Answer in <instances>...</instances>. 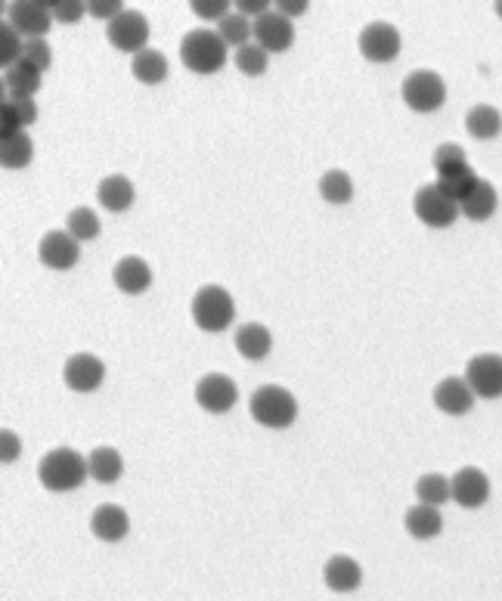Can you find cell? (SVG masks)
<instances>
[{
  "instance_id": "obj_1",
  "label": "cell",
  "mask_w": 502,
  "mask_h": 601,
  "mask_svg": "<svg viewBox=\"0 0 502 601\" xmlns=\"http://www.w3.org/2000/svg\"><path fill=\"white\" fill-rule=\"evenodd\" d=\"M230 47L211 28H193L180 41V62L196 75H214L227 66Z\"/></svg>"
},
{
  "instance_id": "obj_2",
  "label": "cell",
  "mask_w": 502,
  "mask_h": 601,
  "mask_svg": "<svg viewBox=\"0 0 502 601\" xmlns=\"http://www.w3.org/2000/svg\"><path fill=\"white\" fill-rule=\"evenodd\" d=\"M87 459L72 450V447H56L50 450L41 465H38V481L50 490V493H72L87 481Z\"/></svg>"
},
{
  "instance_id": "obj_3",
  "label": "cell",
  "mask_w": 502,
  "mask_h": 601,
  "mask_svg": "<svg viewBox=\"0 0 502 601\" xmlns=\"http://www.w3.org/2000/svg\"><path fill=\"white\" fill-rule=\"evenodd\" d=\"M248 409H251V419L264 428H273V431L289 428L298 419V400L292 397V391L279 388V385L258 388L248 400Z\"/></svg>"
},
{
  "instance_id": "obj_4",
  "label": "cell",
  "mask_w": 502,
  "mask_h": 601,
  "mask_svg": "<svg viewBox=\"0 0 502 601\" xmlns=\"http://www.w3.org/2000/svg\"><path fill=\"white\" fill-rule=\"evenodd\" d=\"M236 304L233 295L221 286H205L193 298V323L202 332H224L233 326Z\"/></svg>"
},
{
  "instance_id": "obj_5",
  "label": "cell",
  "mask_w": 502,
  "mask_h": 601,
  "mask_svg": "<svg viewBox=\"0 0 502 601\" xmlns=\"http://www.w3.org/2000/svg\"><path fill=\"white\" fill-rule=\"evenodd\" d=\"M400 97L403 103L410 106L413 112H437L447 100V84L444 78L431 72V69H419L413 75L403 78V87H400Z\"/></svg>"
},
{
  "instance_id": "obj_6",
  "label": "cell",
  "mask_w": 502,
  "mask_h": 601,
  "mask_svg": "<svg viewBox=\"0 0 502 601\" xmlns=\"http://www.w3.org/2000/svg\"><path fill=\"white\" fill-rule=\"evenodd\" d=\"M413 211H416V217L422 220V224L431 227V230H447V227L456 224V217H459V205L447 193H441L437 183L419 189L416 199H413Z\"/></svg>"
},
{
  "instance_id": "obj_7",
  "label": "cell",
  "mask_w": 502,
  "mask_h": 601,
  "mask_svg": "<svg viewBox=\"0 0 502 601\" xmlns=\"http://www.w3.org/2000/svg\"><path fill=\"white\" fill-rule=\"evenodd\" d=\"M239 400V388L230 375L224 372H208L199 378L196 385V403L205 409V413H214V416H224L230 413V409L236 406Z\"/></svg>"
},
{
  "instance_id": "obj_8",
  "label": "cell",
  "mask_w": 502,
  "mask_h": 601,
  "mask_svg": "<svg viewBox=\"0 0 502 601\" xmlns=\"http://www.w3.org/2000/svg\"><path fill=\"white\" fill-rule=\"evenodd\" d=\"M106 38H109V44H112L115 50H121V53H134V56H137V53L146 50V41H149V22H146V16L137 13V10H124L118 19L109 22Z\"/></svg>"
},
{
  "instance_id": "obj_9",
  "label": "cell",
  "mask_w": 502,
  "mask_h": 601,
  "mask_svg": "<svg viewBox=\"0 0 502 601\" xmlns=\"http://www.w3.org/2000/svg\"><path fill=\"white\" fill-rule=\"evenodd\" d=\"M465 382L472 385L475 397L496 400L502 397V357L499 354H478L465 366Z\"/></svg>"
},
{
  "instance_id": "obj_10",
  "label": "cell",
  "mask_w": 502,
  "mask_h": 601,
  "mask_svg": "<svg viewBox=\"0 0 502 601\" xmlns=\"http://www.w3.org/2000/svg\"><path fill=\"white\" fill-rule=\"evenodd\" d=\"M360 53L369 62H394L400 56V31L391 22H369L360 31Z\"/></svg>"
},
{
  "instance_id": "obj_11",
  "label": "cell",
  "mask_w": 502,
  "mask_h": 601,
  "mask_svg": "<svg viewBox=\"0 0 502 601\" xmlns=\"http://www.w3.org/2000/svg\"><path fill=\"white\" fill-rule=\"evenodd\" d=\"M38 258L50 270H72L81 258V242L72 233L50 230L38 245Z\"/></svg>"
},
{
  "instance_id": "obj_12",
  "label": "cell",
  "mask_w": 502,
  "mask_h": 601,
  "mask_svg": "<svg viewBox=\"0 0 502 601\" xmlns=\"http://www.w3.org/2000/svg\"><path fill=\"white\" fill-rule=\"evenodd\" d=\"M50 22H53V13L47 4H41V0H16L10 7V25L28 41L44 38L50 31Z\"/></svg>"
},
{
  "instance_id": "obj_13",
  "label": "cell",
  "mask_w": 502,
  "mask_h": 601,
  "mask_svg": "<svg viewBox=\"0 0 502 601\" xmlns=\"http://www.w3.org/2000/svg\"><path fill=\"white\" fill-rule=\"evenodd\" d=\"M62 378H66V385L72 391L90 394L106 382V363L93 354H75V357H69L66 369H62Z\"/></svg>"
},
{
  "instance_id": "obj_14",
  "label": "cell",
  "mask_w": 502,
  "mask_h": 601,
  "mask_svg": "<svg viewBox=\"0 0 502 601\" xmlns=\"http://www.w3.org/2000/svg\"><path fill=\"white\" fill-rule=\"evenodd\" d=\"M450 481H453V499L462 505V509H481V505L490 499V478L475 465L459 468Z\"/></svg>"
},
{
  "instance_id": "obj_15",
  "label": "cell",
  "mask_w": 502,
  "mask_h": 601,
  "mask_svg": "<svg viewBox=\"0 0 502 601\" xmlns=\"http://www.w3.org/2000/svg\"><path fill=\"white\" fill-rule=\"evenodd\" d=\"M434 406L447 416H465L475 406V391L465 382V375H450L434 388Z\"/></svg>"
},
{
  "instance_id": "obj_16",
  "label": "cell",
  "mask_w": 502,
  "mask_h": 601,
  "mask_svg": "<svg viewBox=\"0 0 502 601\" xmlns=\"http://www.w3.org/2000/svg\"><path fill=\"white\" fill-rule=\"evenodd\" d=\"M255 44H261L267 53H286L295 44L292 19H286L282 13H267L255 19Z\"/></svg>"
},
{
  "instance_id": "obj_17",
  "label": "cell",
  "mask_w": 502,
  "mask_h": 601,
  "mask_svg": "<svg viewBox=\"0 0 502 601\" xmlns=\"http://www.w3.org/2000/svg\"><path fill=\"white\" fill-rule=\"evenodd\" d=\"M90 530L103 543H121L124 536L131 533V515L124 512L121 505H112V502L97 505L90 515Z\"/></svg>"
},
{
  "instance_id": "obj_18",
  "label": "cell",
  "mask_w": 502,
  "mask_h": 601,
  "mask_svg": "<svg viewBox=\"0 0 502 601\" xmlns=\"http://www.w3.org/2000/svg\"><path fill=\"white\" fill-rule=\"evenodd\" d=\"M112 279L115 286L124 292V295H143L149 286H152V270L143 258H121L112 270Z\"/></svg>"
},
{
  "instance_id": "obj_19",
  "label": "cell",
  "mask_w": 502,
  "mask_h": 601,
  "mask_svg": "<svg viewBox=\"0 0 502 601\" xmlns=\"http://www.w3.org/2000/svg\"><path fill=\"white\" fill-rule=\"evenodd\" d=\"M323 580L332 592H354L363 583V571L351 555H332L323 567Z\"/></svg>"
},
{
  "instance_id": "obj_20",
  "label": "cell",
  "mask_w": 502,
  "mask_h": 601,
  "mask_svg": "<svg viewBox=\"0 0 502 601\" xmlns=\"http://www.w3.org/2000/svg\"><path fill=\"white\" fill-rule=\"evenodd\" d=\"M499 208V196H496V186L490 180H478L475 189L468 193L462 202H459V214H465L468 220H475V224H481V220H490Z\"/></svg>"
},
{
  "instance_id": "obj_21",
  "label": "cell",
  "mask_w": 502,
  "mask_h": 601,
  "mask_svg": "<svg viewBox=\"0 0 502 601\" xmlns=\"http://www.w3.org/2000/svg\"><path fill=\"white\" fill-rule=\"evenodd\" d=\"M41 75L44 72H38L35 66H28V62H16L13 69L4 72L7 100H31L41 90Z\"/></svg>"
},
{
  "instance_id": "obj_22",
  "label": "cell",
  "mask_w": 502,
  "mask_h": 601,
  "mask_svg": "<svg viewBox=\"0 0 502 601\" xmlns=\"http://www.w3.org/2000/svg\"><path fill=\"white\" fill-rule=\"evenodd\" d=\"M403 527H406V533L413 536V540H434V536H441V530H444V518H441V512L434 509V505H422L419 502L403 515Z\"/></svg>"
},
{
  "instance_id": "obj_23",
  "label": "cell",
  "mask_w": 502,
  "mask_h": 601,
  "mask_svg": "<svg viewBox=\"0 0 502 601\" xmlns=\"http://www.w3.org/2000/svg\"><path fill=\"white\" fill-rule=\"evenodd\" d=\"M97 199L106 211H128L134 205V183L124 174H109L97 186Z\"/></svg>"
},
{
  "instance_id": "obj_24",
  "label": "cell",
  "mask_w": 502,
  "mask_h": 601,
  "mask_svg": "<svg viewBox=\"0 0 502 601\" xmlns=\"http://www.w3.org/2000/svg\"><path fill=\"white\" fill-rule=\"evenodd\" d=\"M273 347V335L267 326L261 323H245L236 329V351L245 357V360H264Z\"/></svg>"
},
{
  "instance_id": "obj_25",
  "label": "cell",
  "mask_w": 502,
  "mask_h": 601,
  "mask_svg": "<svg viewBox=\"0 0 502 601\" xmlns=\"http://www.w3.org/2000/svg\"><path fill=\"white\" fill-rule=\"evenodd\" d=\"M87 471H90V478L97 481V484H115V481L121 478V471H124L121 453H118L115 447H97V450H90V456H87Z\"/></svg>"
},
{
  "instance_id": "obj_26",
  "label": "cell",
  "mask_w": 502,
  "mask_h": 601,
  "mask_svg": "<svg viewBox=\"0 0 502 601\" xmlns=\"http://www.w3.org/2000/svg\"><path fill=\"white\" fill-rule=\"evenodd\" d=\"M465 131L472 134L475 140H493V137H499V131H502L499 109H493L487 103L475 106L472 112L465 115Z\"/></svg>"
},
{
  "instance_id": "obj_27",
  "label": "cell",
  "mask_w": 502,
  "mask_h": 601,
  "mask_svg": "<svg viewBox=\"0 0 502 601\" xmlns=\"http://www.w3.org/2000/svg\"><path fill=\"white\" fill-rule=\"evenodd\" d=\"M131 72H134V78L143 81V84H162V81L168 78V59H165L162 50H149V47H146L143 53L134 56Z\"/></svg>"
},
{
  "instance_id": "obj_28",
  "label": "cell",
  "mask_w": 502,
  "mask_h": 601,
  "mask_svg": "<svg viewBox=\"0 0 502 601\" xmlns=\"http://www.w3.org/2000/svg\"><path fill=\"white\" fill-rule=\"evenodd\" d=\"M320 196L329 202V205H348L354 199V180L348 171L341 168H332L320 177Z\"/></svg>"
},
{
  "instance_id": "obj_29",
  "label": "cell",
  "mask_w": 502,
  "mask_h": 601,
  "mask_svg": "<svg viewBox=\"0 0 502 601\" xmlns=\"http://www.w3.org/2000/svg\"><path fill=\"white\" fill-rule=\"evenodd\" d=\"M416 496H419L422 505H434V509H437V505H444V502L453 499V481L444 478V474H437V471L422 474V478L416 481Z\"/></svg>"
},
{
  "instance_id": "obj_30",
  "label": "cell",
  "mask_w": 502,
  "mask_h": 601,
  "mask_svg": "<svg viewBox=\"0 0 502 601\" xmlns=\"http://www.w3.org/2000/svg\"><path fill=\"white\" fill-rule=\"evenodd\" d=\"M31 155H35V146H31L28 134H19L13 140H0V165L10 168V171L28 168L31 165Z\"/></svg>"
},
{
  "instance_id": "obj_31",
  "label": "cell",
  "mask_w": 502,
  "mask_h": 601,
  "mask_svg": "<svg viewBox=\"0 0 502 601\" xmlns=\"http://www.w3.org/2000/svg\"><path fill=\"white\" fill-rule=\"evenodd\" d=\"M217 35L224 38V44L227 47H245V44H251L255 41V25H251L245 16H239V13H230L227 19H221L217 22Z\"/></svg>"
},
{
  "instance_id": "obj_32",
  "label": "cell",
  "mask_w": 502,
  "mask_h": 601,
  "mask_svg": "<svg viewBox=\"0 0 502 601\" xmlns=\"http://www.w3.org/2000/svg\"><path fill=\"white\" fill-rule=\"evenodd\" d=\"M478 180H481V177L475 174L472 165H468V168H462V171H453V174L437 177V189H441V193H447V196L459 205L468 193H472Z\"/></svg>"
},
{
  "instance_id": "obj_33",
  "label": "cell",
  "mask_w": 502,
  "mask_h": 601,
  "mask_svg": "<svg viewBox=\"0 0 502 601\" xmlns=\"http://www.w3.org/2000/svg\"><path fill=\"white\" fill-rule=\"evenodd\" d=\"M267 66H270V53L261 47V44H245V47H239L236 50V69L242 72V75H248V78H261L264 72H267Z\"/></svg>"
},
{
  "instance_id": "obj_34",
  "label": "cell",
  "mask_w": 502,
  "mask_h": 601,
  "mask_svg": "<svg viewBox=\"0 0 502 601\" xmlns=\"http://www.w3.org/2000/svg\"><path fill=\"white\" fill-rule=\"evenodd\" d=\"M66 233H72L78 242H90V239H97V236H100V217L93 214L90 208H75V211H69Z\"/></svg>"
},
{
  "instance_id": "obj_35",
  "label": "cell",
  "mask_w": 502,
  "mask_h": 601,
  "mask_svg": "<svg viewBox=\"0 0 502 601\" xmlns=\"http://www.w3.org/2000/svg\"><path fill=\"white\" fill-rule=\"evenodd\" d=\"M431 162H434V171H437V177H444V174H453V171H462V168H468L465 149H462L459 143H444V146H437Z\"/></svg>"
},
{
  "instance_id": "obj_36",
  "label": "cell",
  "mask_w": 502,
  "mask_h": 601,
  "mask_svg": "<svg viewBox=\"0 0 502 601\" xmlns=\"http://www.w3.org/2000/svg\"><path fill=\"white\" fill-rule=\"evenodd\" d=\"M22 50H25L22 35L7 22L4 28H0V66H4V72L13 69L16 62H22Z\"/></svg>"
},
{
  "instance_id": "obj_37",
  "label": "cell",
  "mask_w": 502,
  "mask_h": 601,
  "mask_svg": "<svg viewBox=\"0 0 502 601\" xmlns=\"http://www.w3.org/2000/svg\"><path fill=\"white\" fill-rule=\"evenodd\" d=\"M22 62H28V66H35L38 72H47L50 62H53V50L44 38L38 41H25V50H22Z\"/></svg>"
},
{
  "instance_id": "obj_38",
  "label": "cell",
  "mask_w": 502,
  "mask_h": 601,
  "mask_svg": "<svg viewBox=\"0 0 502 601\" xmlns=\"http://www.w3.org/2000/svg\"><path fill=\"white\" fill-rule=\"evenodd\" d=\"M190 10L199 19H208V22H221V19L230 16V4H227V0H193Z\"/></svg>"
},
{
  "instance_id": "obj_39",
  "label": "cell",
  "mask_w": 502,
  "mask_h": 601,
  "mask_svg": "<svg viewBox=\"0 0 502 601\" xmlns=\"http://www.w3.org/2000/svg\"><path fill=\"white\" fill-rule=\"evenodd\" d=\"M47 7H50L53 19H59V22H78L87 13L84 0H56V4H47Z\"/></svg>"
},
{
  "instance_id": "obj_40",
  "label": "cell",
  "mask_w": 502,
  "mask_h": 601,
  "mask_svg": "<svg viewBox=\"0 0 502 601\" xmlns=\"http://www.w3.org/2000/svg\"><path fill=\"white\" fill-rule=\"evenodd\" d=\"M22 134V121L16 115V109L4 100V106H0V140H13Z\"/></svg>"
},
{
  "instance_id": "obj_41",
  "label": "cell",
  "mask_w": 502,
  "mask_h": 601,
  "mask_svg": "<svg viewBox=\"0 0 502 601\" xmlns=\"http://www.w3.org/2000/svg\"><path fill=\"white\" fill-rule=\"evenodd\" d=\"M87 13H90L93 19L112 22V19H118V16L124 13V4H121V0H87Z\"/></svg>"
},
{
  "instance_id": "obj_42",
  "label": "cell",
  "mask_w": 502,
  "mask_h": 601,
  "mask_svg": "<svg viewBox=\"0 0 502 601\" xmlns=\"http://www.w3.org/2000/svg\"><path fill=\"white\" fill-rule=\"evenodd\" d=\"M19 450H22L19 437H16L10 428L0 431V459H4V462H16V459H19Z\"/></svg>"
},
{
  "instance_id": "obj_43",
  "label": "cell",
  "mask_w": 502,
  "mask_h": 601,
  "mask_svg": "<svg viewBox=\"0 0 502 601\" xmlns=\"http://www.w3.org/2000/svg\"><path fill=\"white\" fill-rule=\"evenodd\" d=\"M267 10H270V4L267 0H236V13L239 16H255V19H261V16H267Z\"/></svg>"
},
{
  "instance_id": "obj_44",
  "label": "cell",
  "mask_w": 502,
  "mask_h": 601,
  "mask_svg": "<svg viewBox=\"0 0 502 601\" xmlns=\"http://www.w3.org/2000/svg\"><path fill=\"white\" fill-rule=\"evenodd\" d=\"M7 103L16 109V115H19V121H22V128H28V124H35V118H38L35 100H7Z\"/></svg>"
},
{
  "instance_id": "obj_45",
  "label": "cell",
  "mask_w": 502,
  "mask_h": 601,
  "mask_svg": "<svg viewBox=\"0 0 502 601\" xmlns=\"http://www.w3.org/2000/svg\"><path fill=\"white\" fill-rule=\"evenodd\" d=\"M307 10H310L307 0H279V4H276V13H282L286 19L301 16V13H307Z\"/></svg>"
},
{
  "instance_id": "obj_46",
  "label": "cell",
  "mask_w": 502,
  "mask_h": 601,
  "mask_svg": "<svg viewBox=\"0 0 502 601\" xmlns=\"http://www.w3.org/2000/svg\"><path fill=\"white\" fill-rule=\"evenodd\" d=\"M496 16L502 19V0H499V4H496Z\"/></svg>"
}]
</instances>
